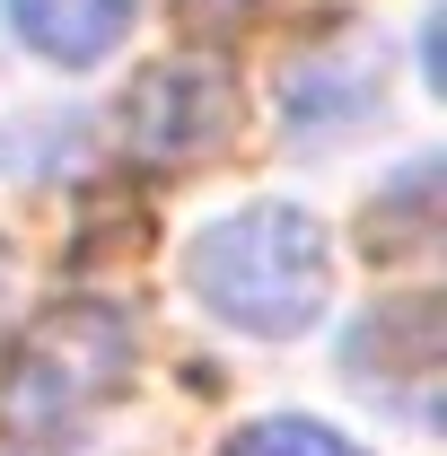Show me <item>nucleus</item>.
I'll list each match as a JSON object with an SVG mask.
<instances>
[{"instance_id":"obj_2","label":"nucleus","mask_w":447,"mask_h":456,"mask_svg":"<svg viewBox=\"0 0 447 456\" xmlns=\"http://www.w3.org/2000/svg\"><path fill=\"white\" fill-rule=\"evenodd\" d=\"M132 369V325L114 316L106 298H61L45 307L18 351H9V378H0V421L18 439H61L79 430L97 403L123 387Z\"/></svg>"},{"instance_id":"obj_5","label":"nucleus","mask_w":447,"mask_h":456,"mask_svg":"<svg viewBox=\"0 0 447 456\" xmlns=\"http://www.w3.org/2000/svg\"><path fill=\"white\" fill-rule=\"evenodd\" d=\"M220 456H369L360 439H342L325 421H255V430H237Z\"/></svg>"},{"instance_id":"obj_4","label":"nucleus","mask_w":447,"mask_h":456,"mask_svg":"<svg viewBox=\"0 0 447 456\" xmlns=\"http://www.w3.org/2000/svg\"><path fill=\"white\" fill-rule=\"evenodd\" d=\"M9 27L18 45H36L61 70H88L132 36V0H9Z\"/></svg>"},{"instance_id":"obj_1","label":"nucleus","mask_w":447,"mask_h":456,"mask_svg":"<svg viewBox=\"0 0 447 456\" xmlns=\"http://www.w3.org/2000/svg\"><path fill=\"white\" fill-rule=\"evenodd\" d=\"M184 281H193V298H202L211 316H228L237 334L289 342V334H307V325L325 316L334 264H325V228L307 220V211L255 202V211H228V220H211L193 237Z\"/></svg>"},{"instance_id":"obj_3","label":"nucleus","mask_w":447,"mask_h":456,"mask_svg":"<svg viewBox=\"0 0 447 456\" xmlns=\"http://www.w3.org/2000/svg\"><path fill=\"white\" fill-rule=\"evenodd\" d=\"M220 70L211 61H158L141 88H132V106H123V141L141 150V159H184L211 123H220Z\"/></svg>"}]
</instances>
